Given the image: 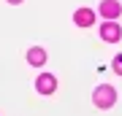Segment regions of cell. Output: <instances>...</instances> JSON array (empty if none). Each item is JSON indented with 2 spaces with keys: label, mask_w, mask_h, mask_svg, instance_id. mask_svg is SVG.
<instances>
[{
  "label": "cell",
  "mask_w": 122,
  "mask_h": 116,
  "mask_svg": "<svg viewBox=\"0 0 122 116\" xmlns=\"http://www.w3.org/2000/svg\"><path fill=\"white\" fill-rule=\"evenodd\" d=\"M27 62L35 65V68H38V65H44V62H46V51H44L41 46H33L30 51H27Z\"/></svg>",
  "instance_id": "6"
},
{
  "label": "cell",
  "mask_w": 122,
  "mask_h": 116,
  "mask_svg": "<svg viewBox=\"0 0 122 116\" xmlns=\"http://www.w3.org/2000/svg\"><path fill=\"white\" fill-rule=\"evenodd\" d=\"M119 35H122V30H119V24L114 19H106L103 24H100V38H103L106 43H117Z\"/></svg>",
  "instance_id": "2"
},
{
  "label": "cell",
  "mask_w": 122,
  "mask_h": 116,
  "mask_svg": "<svg viewBox=\"0 0 122 116\" xmlns=\"http://www.w3.org/2000/svg\"><path fill=\"white\" fill-rule=\"evenodd\" d=\"M8 3H14V5H16V3H22V0H8Z\"/></svg>",
  "instance_id": "8"
},
{
  "label": "cell",
  "mask_w": 122,
  "mask_h": 116,
  "mask_svg": "<svg viewBox=\"0 0 122 116\" xmlns=\"http://www.w3.org/2000/svg\"><path fill=\"white\" fill-rule=\"evenodd\" d=\"M114 73H119V76H122V54L114 57Z\"/></svg>",
  "instance_id": "7"
},
{
  "label": "cell",
  "mask_w": 122,
  "mask_h": 116,
  "mask_svg": "<svg viewBox=\"0 0 122 116\" xmlns=\"http://www.w3.org/2000/svg\"><path fill=\"white\" fill-rule=\"evenodd\" d=\"M35 89H38L41 95H52V92L57 89V78H54V76H49V73L38 76V81H35Z\"/></svg>",
  "instance_id": "3"
},
{
  "label": "cell",
  "mask_w": 122,
  "mask_h": 116,
  "mask_svg": "<svg viewBox=\"0 0 122 116\" xmlns=\"http://www.w3.org/2000/svg\"><path fill=\"white\" fill-rule=\"evenodd\" d=\"M92 103H95L98 108H111L114 103H117V92H114V86L103 84L95 89V95H92Z\"/></svg>",
  "instance_id": "1"
},
{
  "label": "cell",
  "mask_w": 122,
  "mask_h": 116,
  "mask_svg": "<svg viewBox=\"0 0 122 116\" xmlns=\"http://www.w3.org/2000/svg\"><path fill=\"white\" fill-rule=\"evenodd\" d=\"M73 22H76L79 27H90L92 22H95V11H92V8H79L73 14Z\"/></svg>",
  "instance_id": "5"
},
{
  "label": "cell",
  "mask_w": 122,
  "mask_h": 116,
  "mask_svg": "<svg viewBox=\"0 0 122 116\" xmlns=\"http://www.w3.org/2000/svg\"><path fill=\"white\" fill-rule=\"evenodd\" d=\"M119 14H122V5L117 0H103V3H100V16L103 19H117Z\"/></svg>",
  "instance_id": "4"
}]
</instances>
